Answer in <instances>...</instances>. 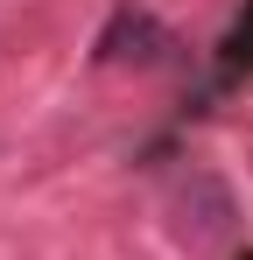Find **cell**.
<instances>
[{"mask_svg": "<svg viewBox=\"0 0 253 260\" xmlns=\"http://www.w3.org/2000/svg\"><path fill=\"white\" fill-rule=\"evenodd\" d=\"M218 71L225 78H239V71H253V7L232 21V36H225V56H218Z\"/></svg>", "mask_w": 253, "mask_h": 260, "instance_id": "6da1fadb", "label": "cell"}, {"mask_svg": "<svg viewBox=\"0 0 253 260\" xmlns=\"http://www.w3.org/2000/svg\"><path fill=\"white\" fill-rule=\"evenodd\" d=\"M246 260H253V253H246Z\"/></svg>", "mask_w": 253, "mask_h": 260, "instance_id": "7a4b0ae2", "label": "cell"}]
</instances>
